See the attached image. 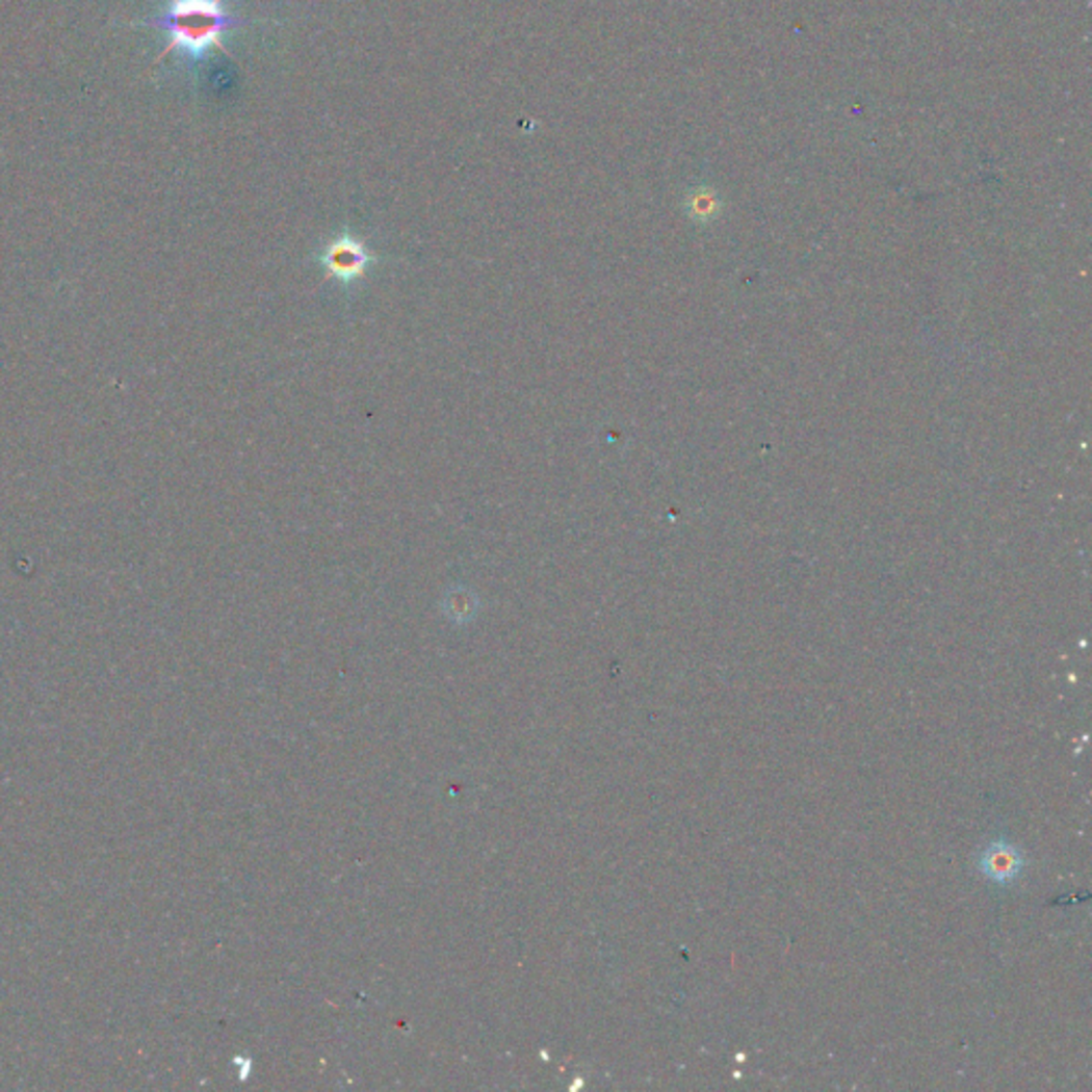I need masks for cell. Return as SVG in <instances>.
<instances>
[{"label": "cell", "instance_id": "cell-1", "mask_svg": "<svg viewBox=\"0 0 1092 1092\" xmlns=\"http://www.w3.org/2000/svg\"><path fill=\"white\" fill-rule=\"evenodd\" d=\"M148 24L166 34V46L156 58L160 62L170 54L188 60H201L212 50L229 54L223 44L225 32L248 22L233 16L225 0H166L164 9Z\"/></svg>", "mask_w": 1092, "mask_h": 1092}, {"label": "cell", "instance_id": "cell-2", "mask_svg": "<svg viewBox=\"0 0 1092 1092\" xmlns=\"http://www.w3.org/2000/svg\"><path fill=\"white\" fill-rule=\"evenodd\" d=\"M1022 864L1024 860L1020 852L1003 841L990 846L980 860L984 875H988L994 881H1012L1022 870Z\"/></svg>", "mask_w": 1092, "mask_h": 1092}, {"label": "cell", "instance_id": "cell-3", "mask_svg": "<svg viewBox=\"0 0 1092 1092\" xmlns=\"http://www.w3.org/2000/svg\"><path fill=\"white\" fill-rule=\"evenodd\" d=\"M367 261V255L363 245H359L353 239H340L335 241L327 252V265L338 271V274H357L363 269Z\"/></svg>", "mask_w": 1092, "mask_h": 1092}]
</instances>
